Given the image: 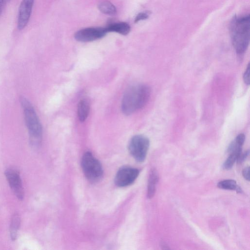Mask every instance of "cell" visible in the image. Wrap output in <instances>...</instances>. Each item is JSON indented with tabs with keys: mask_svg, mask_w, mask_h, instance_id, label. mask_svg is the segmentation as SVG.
<instances>
[{
	"mask_svg": "<svg viewBox=\"0 0 250 250\" xmlns=\"http://www.w3.org/2000/svg\"><path fill=\"white\" fill-rule=\"evenodd\" d=\"M20 102L30 144L33 146H39L42 141V129L38 116L32 104L26 99L21 97Z\"/></svg>",
	"mask_w": 250,
	"mask_h": 250,
	"instance_id": "obj_3",
	"label": "cell"
},
{
	"mask_svg": "<svg viewBox=\"0 0 250 250\" xmlns=\"http://www.w3.org/2000/svg\"><path fill=\"white\" fill-rule=\"evenodd\" d=\"M245 141V134L243 133L238 134L229 145L227 150V152L229 154L232 152H241Z\"/></svg>",
	"mask_w": 250,
	"mask_h": 250,
	"instance_id": "obj_11",
	"label": "cell"
},
{
	"mask_svg": "<svg viewBox=\"0 0 250 250\" xmlns=\"http://www.w3.org/2000/svg\"><path fill=\"white\" fill-rule=\"evenodd\" d=\"M106 33L105 28L89 27L78 31L75 33L74 37L78 41L88 42L103 38Z\"/></svg>",
	"mask_w": 250,
	"mask_h": 250,
	"instance_id": "obj_8",
	"label": "cell"
},
{
	"mask_svg": "<svg viewBox=\"0 0 250 250\" xmlns=\"http://www.w3.org/2000/svg\"><path fill=\"white\" fill-rule=\"evenodd\" d=\"M242 175L243 177L246 180L250 181V167H245L242 171Z\"/></svg>",
	"mask_w": 250,
	"mask_h": 250,
	"instance_id": "obj_21",
	"label": "cell"
},
{
	"mask_svg": "<svg viewBox=\"0 0 250 250\" xmlns=\"http://www.w3.org/2000/svg\"><path fill=\"white\" fill-rule=\"evenodd\" d=\"M242 152H232L229 153V156L223 164V168L226 170L230 169Z\"/></svg>",
	"mask_w": 250,
	"mask_h": 250,
	"instance_id": "obj_17",
	"label": "cell"
},
{
	"mask_svg": "<svg viewBox=\"0 0 250 250\" xmlns=\"http://www.w3.org/2000/svg\"><path fill=\"white\" fill-rule=\"evenodd\" d=\"M150 95V88L139 84L130 86L124 94L121 109L125 115H129L142 108L147 103Z\"/></svg>",
	"mask_w": 250,
	"mask_h": 250,
	"instance_id": "obj_1",
	"label": "cell"
},
{
	"mask_svg": "<svg viewBox=\"0 0 250 250\" xmlns=\"http://www.w3.org/2000/svg\"><path fill=\"white\" fill-rule=\"evenodd\" d=\"M21 218L17 213L13 215L10 226V236L11 240L15 241L18 236V232L20 226Z\"/></svg>",
	"mask_w": 250,
	"mask_h": 250,
	"instance_id": "obj_14",
	"label": "cell"
},
{
	"mask_svg": "<svg viewBox=\"0 0 250 250\" xmlns=\"http://www.w3.org/2000/svg\"><path fill=\"white\" fill-rule=\"evenodd\" d=\"M105 28L107 32H115L123 35L128 34L130 30L129 24L125 22L112 23Z\"/></svg>",
	"mask_w": 250,
	"mask_h": 250,
	"instance_id": "obj_12",
	"label": "cell"
},
{
	"mask_svg": "<svg viewBox=\"0 0 250 250\" xmlns=\"http://www.w3.org/2000/svg\"><path fill=\"white\" fill-rule=\"evenodd\" d=\"M159 180V175L157 170L153 168L149 172L147 184V196L152 198L155 194L156 187Z\"/></svg>",
	"mask_w": 250,
	"mask_h": 250,
	"instance_id": "obj_10",
	"label": "cell"
},
{
	"mask_svg": "<svg viewBox=\"0 0 250 250\" xmlns=\"http://www.w3.org/2000/svg\"><path fill=\"white\" fill-rule=\"evenodd\" d=\"M229 32L233 46L239 55L247 49L250 40V15L234 17L229 24Z\"/></svg>",
	"mask_w": 250,
	"mask_h": 250,
	"instance_id": "obj_2",
	"label": "cell"
},
{
	"mask_svg": "<svg viewBox=\"0 0 250 250\" xmlns=\"http://www.w3.org/2000/svg\"><path fill=\"white\" fill-rule=\"evenodd\" d=\"M250 153L249 150H248L240 154L237 159V162L238 164H241L243 163L245 160L247 158Z\"/></svg>",
	"mask_w": 250,
	"mask_h": 250,
	"instance_id": "obj_20",
	"label": "cell"
},
{
	"mask_svg": "<svg viewBox=\"0 0 250 250\" xmlns=\"http://www.w3.org/2000/svg\"><path fill=\"white\" fill-rule=\"evenodd\" d=\"M4 174L15 196L19 200H22L24 198V190L19 172L13 168H7Z\"/></svg>",
	"mask_w": 250,
	"mask_h": 250,
	"instance_id": "obj_7",
	"label": "cell"
},
{
	"mask_svg": "<svg viewBox=\"0 0 250 250\" xmlns=\"http://www.w3.org/2000/svg\"><path fill=\"white\" fill-rule=\"evenodd\" d=\"M149 140L143 135L134 136L128 144V150L132 156L138 162L146 159L149 147Z\"/></svg>",
	"mask_w": 250,
	"mask_h": 250,
	"instance_id": "obj_5",
	"label": "cell"
},
{
	"mask_svg": "<svg viewBox=\"0 0 250 250\" xmlns=\"http://www.w3.org/2000/svg\"><path fill=\"white\" fill-rule=\"evenodd\" d=\"M217 187L219 188L226 190H233L238 193H242V190L234 180H225L218 183Z\"/></svg>",
	"mask_w": 250,
	"mask_h": 250,
	"instance_id": "obj_15",
	"label": "cell"
},
{
	"mask_svg": "<svg viewBox=\"0 0 250 250\" xmlns=\"http://www.w3.org/2000/svg\"><path fill=\"white\" fill-rule=\"evenodd\" d=\"M82 167L85 176L90 182L95 183L102 178L103 174L102 166L90 152L87 151L83 154Z\"/></svg>",
	"mask_w": 250,
	"mask_h": 250,
	"instance_id": "obj_4",
	"label": "cell"
},
{
	"mask_svg": "<svg viewBox=\"0 0 250 250\" xmlns=\"http://www.w3.org/2000/svg\"><path fill=\"white\" fill-rule=\"evenodd\" d=\"M149 12H144L139 13L136 17L134 22H137L140 21L147 19L149 16Z\"/></svg>",
	"mask_w": 250,
	"mask_h": 250,
	"instance_id": "obj_18",
	"label": "cell"
},
{
	"mask_svg": "<svg viewBox=\"0 0 250 250\" xmlns=\"http://www.w3.org/2000/svg\"><path fill=\"white\" fill-rule=\"evenodd\" d=\"M90 111V104L85 100H81L78 105V116L79 120L83 122L87 118Z\"/></svg>",
	"mask_w": 250,
	"mask_h": 250,
	"instance_id": "obj_13",
	"label": "cell"
},
{
	"mask_svg": "<svg viewBox=\"0 0 250 250\" xmlns=\"http://www.w3.org/2000/svg\"><path fill=\"white\" fill-rule=\"evenodd\" d=\"M250 63L248 64V66L243 75L244 82L247 85H250Z\"/></svg>",
	"mask_w": 250,
	"mask_h": 250,
	"instance_id": "obj_19",
	"label": "cell"
},
{
	"mask_svg": "<svg viewBox=\"0 0 250 250\" xmlns=\"http://www.w3.org/2000/svg\"><path fill=\"white\" fill-rule=\"evenodd\" d=\"M34 0H22L19 8L18 28L21 30L28 24L32 13Z\"/></svg>",
	"mask_w": 250,
	"mask_h": 250,
	"instance_id": "obj_9",
	"label": "cell"
},
{
	"mask_svg": "<svg viewBox=\"0 0 250 250\" xmlns=\"http://www.w3.org/2000/svg\"><path fill=\"white\" fill-rule=\"evenodd\" d=\"M139 174V170L130 167H124L116 174L115 184L119 187H124L132 184Z\"/></svg>",
	"mask_w": 250,
	"mask_h": 250,
	"instance_id": "obj_6",
	"label": "cell"
},
{
	"mask_svg": "<svg viewBox=\"0 0 250 250\" xmlns=\"http://www.w3.org/2000/svg\"><path fill=\"white\" fill-rule=\"evenodd\" d=\"M98 8L102 13L106 15H114L117 13L115 6L107 0L100 2L98 4Z\"/></svg>",
	"mask_w": 250,
	"mask_h": 250,
	"instance_id": "obj_16",
	"label": "cell"
}]
</instances>
